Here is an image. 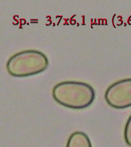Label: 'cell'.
Returning a JSON list of instances; mask_svg holds the SVG:
<instances>
[{
  "mask_svg": "<svg viewBox=\"0 0 131 147\" xmlns=\"http://www.w3.org/2000/svg\"><path fill=\"white\" fill-rule=\"evenodd\" d=\"M66 147H93L88 136L84 132L76 131L68 139Z\"/></svg>",
  "mask_w": 131,
  "mask_h": 147,
  "instance_id": "obj_4",
  "label": "cell"
},
{
  "mask_svg": "<svg viewBox=\"0 0 131 147\" xmlns=\"http://www.w3.org/2000/svg\"><path fill=\"white\" fill-rule=\"evenodd\" d=\"M53 97L57 103L65 107L82 109L93 104L95 92L88 84L76 81H66L57 84L54 87Z\"/></svg>",
  "mask_w": 131,
  "mask_h": 147,
  "instance_id": "obj_1",
  "label": "cell"
},
{
  "mask_svg": "<svg viewBox=\"0 0 131 147\" xmlns=\"http://www.w3.org/2000/svg\"><path fill=\"white\" fill-rule=\"evenodd\" d=\"M48 65V59L43 53L29 50L12 55L7 62V69L12 76L27 77L43 72Z\"/></svg>",
  "mask_w": 131,
  "mask_h": 147,
  "instance_id": "obj_2",
  "label": "cell"
},
{
  "mask_svg": "<svg viewBox=\"0 0 131 147\" xmlns=\"http://www.w3.org/2000/svg\"><path fill=\"white\" fill-rule=\"evenodd\" d=\"M124 138L127 144L131 147V115L126 123L125 127Z\"/></svg>",
  "mask_w": 131,
  "mask_h": 147,
  "instance_id": "obj_5",
  "label": "cell"
},
{
  "mask_svg": "<svg viewBox=\"0 0 131 147\" xmlns=\"http://www.w3.org/2000/svg\"><path fill=\"white\" fill-rule=\"evenodd\" d=\"M105 98L107 104L116 109L131 107V78L123 79L110 85Z\"/></svg>",
  "mask_w": 131,
  "mask_h": 147,
  "instance_id": "obj_3",
  "label": "cell"
}]
</instances>
